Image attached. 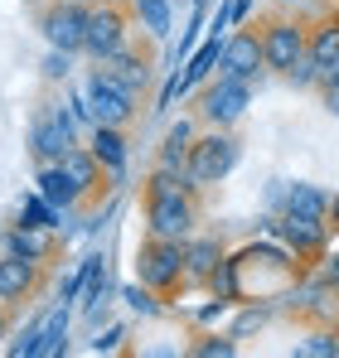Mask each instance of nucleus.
Listing matches in <instances>:
<instances>
[{"label": "nucleus", "instance_id": "1", "mask_svg": "<svg viewBox=\"0 0 339 358\" xmlns=\"http://www.w3.org/2000/svg\"><path fill=\"white\" fill-rule=\"evenodd\" d=\"M233 165H237V141L219 126V131H209V136H194L189 160H184V175H189L194 189H199V184H219V179H228Z\"/></svg>", "mask_w": 339, "mask_h": 358}, {"label": "nucleus", "instance_id": "2", "mask_svg": "<svg viewBox=\"0 0 339 358\" xmlns=\"http://www.w3.org/2000/svg\"><path fill=\"white\" fill-rule=\"evenodd\" d=\"M146 223H151V238H174L184 242L194 228V199L189 189H160V194H146Z\"/></svg>", "mask_w": 339, "mask_h": 358}, {"label": "nucleus", "instance_id": "3", "mask_svg": "<svg viewBox=\"0 0 339 358\" xmlns=\"http://www.w3.org/2000/svg\"><path fill=\"white\" fill-rule=\"evenodd\" d=\"M78 145V131H73V112L63 107H39L34 126H29V150L39 165H58L68 150Z\"/></svg>", "mask_w": 339, "mask_h": 358}, {"label": "nucleus", "instance_id": "4", "mask_svg": "<svg viewBox=\"0 0 339 358\" xmlns=\"http://www.w3.org/2000/svg\"><path fill=\"white\" fill-rule=\"evenodd\" d=\"M131 102H136V97H131L126 87H116L107 73H92L88 87H83V112L92 117V126H97V121H102V126H126L131 112H136Z\"/></svg>", "mask_w": 339, "mask_h": 358}, {"label": "nucleus", "instance_id": "5", "mask_svg": "<svg viewBox=\"0 0 339 358\" xmlns=\"http://www.w3.org/2000/svg\"><path fill=\"white\" fill-rule=\"evenodd\" d=\"M136 266H141V286L170 291V286L184 276V247H179L174 238H151L146 247H141Z\"/></svg>", "mask_w": 339, "mask_h": 358}, {"label": "nucleus", "instance_id": "6", "mask_svg": "<svg viewBox=\"0 0 339 358\" xmlns=\"http://www.w3.org/2000/svg\"><path fill=\"white\" fill-rule=\"evenodd\" d=\"M247 102H252V83H247V78H219V83H209L199 117L209 121V126H223L228 131L233 121L247 112Z\"/></svg>", "mask_w": 339, "mask_h": 358}, {"label": "nucleus", "instance_id": "7", "mask_svg": "<svg viewBox=\"0 0 339 358\" xmlns=\"http://www.w3.org/2000/svg\"><path fill=\"white\" fill-rule=\"evenodd\" d=\"M44 39L49 49H63V54H83V29H88V5L78 0H58L44 10Z\"/></svg>", "mask_w": 339, "mask_h": 358}, {"label": "nucleus", "instance_id": "8", "mask_svg": "<svg viewBox=\"0 0 339 358\" xmlns=\"http://www.w3.org/2000/svg\"><path fill=\"white\" fill-rule=\"evenodd\" d=\"M116 49H126V20L121 10L102 5V10H88V29H83V54L88 59H112Z\"/></svg>", "mask_w": 339, "mask_h": 358}, {"label": "nucleus", "instance_id": "9", "mask_svg": "<svg viewBox=\"0 0 339 358\" xmlns=\"http://www.w3.org/2000/svg\"><path fill=\"white\" fill-rule=\"evenodd\" d=\"M300 59H305V29H300V24H291V20L267 24V34H262V68L291 73Z\"/></svg>", "mask_w": 339, "mask_h": 358}, {"label": "nucleus", "instance_id": "10", "mask_svg": "<svg viewBox=\"0 0 339 358\" xmlns=\"http://www.w3.org/2000/svg\"><path fill=\"white\" fill-rule=\"evenodd\" d=\"M219 68H223V78H257V68H262V39L252 34V29H237V34H228L223 49H219Z\"/></svg>", "mask_w": 339, "mask_h": 358}, {"label": "nucleus", "instance_id": "11", "mask_svg": "<svg viewBox=\"0 0 339 358\" xmlns=\"http://www.w3.org/2000/svg\"><path fill=\"white\" fill-rule=\"evenodd\" d=\"M325 228H330V223H320V218H296V213H282V218H277V233L286 238V247H291L296 257L320 252V247H325Z\"/></svg>", "mask_w": 339, "mask_h": 358}, {"label": "nucleus", "instance_id": "12", "mask_svg": "<svg viewBox=\"0 0 339 358\" xmlns=\"http://www.w3.org/2000/svg\"><path fill=\"white\" fill-rule=\"evenodd\" d=\"M39 286V262H25V257H0V305L5 300H25Z\"/></svg>", "mask_w": 339, "mask_h": 358}, {"label": "nucleus", "instance_id": "13", "mask_svg": "<svg viewBox=\"0 0 339 358\" xmlns=\"http://www.w3.org/2000/svg\"><path fill=\"white\" fill-rule=\"evenodd\" d=\"M97 73H107L116 87H126V92L136 97V92L146 87V73H151V68H146V59H141V54H131V49H116L112 59L97 63Z\"/></svg>", "mask_w": 339, "mask_h": 358}, {"label": "nucleus", "instance_id": "14", "mask_svg": "<svg viewBox=\"0 0 339 358\" xmlns=\"http://www.w3.org/2000/svg\"><path fill=\"white\" fill-rule=\"evenodd\" d=\"M92 155H97V165L112 179L126 175V136H121V126H102V121H97V131H92Z\"/></svg>", "mask_w": 339, "mask_h": 358}, {"label": "nucleus", "instance_id": "15", "mask_svg": "<svg viewBox=\"0 0 339 358\" xmlns=\"http://www.w3.org/2000/svg\"><path fill=\"white\" fill-rule=\"evenodd\" d=\"M305 59L320 68V78H335L339 73V24H320L305 39Z\"/></svg>", "mask_w": 339, "mask_h": 358}, {"label": "nucleus", "instance_id": "16", "mask_svg": "<svg viewBox=\"0 0 339 358\" xmlns=\"http://www.w3.org/2000/svg\"><path fill=\"white\" fill-rule=\"evenodd\" d=\"M58 170L68 175V184H73L78 194H92V189H97V175H102L97 155H92V150H78V145H73V150L58 160Z\"/></svg>", "mask_w": 339, "mask_h": 358}, {"label": "nucleus", "instance_id": "17", "mask_svg": "<svg viewBox=\"0 0 339 358\" xmlns=\"http://www.w3.org/2000/svg\"><path fill=\"white\" fill-rule=\"evenodd\" d=\"M49 247H54V242H49V228H25V223H20V228L5 233V252H10V257H25V262H44Z\"/></svg>", "mask_w": 339, "mask_h": 358}, {"label": "nucleus", "instance_id": "18", "mask_svg": "<svg viewBox=\"0 0 339 358\" xmlns=\"http://www.w3.org/2000/svg\"><path fill=\"white\" fill-rule=\"evenodd\" d=\"M68 349V305H58L54 315L39 324V334H34V358H54Z\"/></svg>", "mask_w": 339, "mask_h": 358}, {"label": "nucleus", "instance_id": "19", "mask_svg": "<svg viewBox=\"0 0 339 358\" xmlns=\"http://www.w3.org/2000/svg\"><path fill=\"white\" fill-rule=\"evenodd\" d=\"M325 208H330V199H325L315 184H291L286 213H296V218H320V223H325Z\"/></svg>", "mask_w": 339, "mask_h": 358}, {"label": "nucleus", "instance_id": "20", "mask_svg": "<svg viewBox=\"0 0 339 358\" xmlns=\"http://www.w3.org/2000/svg\"><path fill=\"white\" fill-rule=\"evenodd\" d=\"M39 199H49L54 208H73L83 194L68 184V175H63L58 165H44V170H39Z\"/></svg>", "mask_w": 339, "mask_h": 358}, {"label": "nucleus", "instance_id": "21", "mask_svg": "<svg viewBox=\"0 0 339 358\" xmlns=\"http://www.w3.org/2000/svg\"><path fill=\"white\" fill-rule=\"evenodd\" d=\"M83 286H88L83 310L97 320V310L107 305V262H102V257H88V262H83Z\"/></svg>", "mask_w": 339, "mask_h": 358}, {"label": "nucleus", "instance_id": "22", "mask_svg": "<svg viewBox=\"0 0 339 358\" xmlns=\"http://www.w3.org/2000/svg\"><path fill=\"white\" fill-rule=\"evenodd\" d=\"M219 262H223L219 242H194V247H184V276H194V281H209V276L219 271Z\"/></svg>", "mask_w": 339, "mask_h": 358}, {"label": "nucleus", "instance_id": "23", "mask_svg": "<svg viewBox=\"0 0 339 358\" xmlns=\"http://www.w3.org/2000/svg\"><path fill=\"white\" fill-rule=\"evenodd\" d=\"M189 145H194V121H179V126H170L165 145H160V165H165V170H184V160H189Z\"/></svg>", "mask_w": 339, "mask_h": 358}, {"label": "nucleus", "instance_id": "24", "mask_svg": "<svg viewBox=\"0 0 339 358\" xmlns=\"http://www.w3.org/2000/svg\"><path fill=\"white\" fill-rule=\"evenodd\" d=\"M136 15H141V24H146L151 39H165L170 34V5L165 0H136Z\"/></svg>", "mask_w": 339, "mask_h": 358}, {"label": "nucleus", "instance_id": "25", "mask_svg": "<svg viewBox=\"0 0 339 358\" xmlns=\"http://www.w3.org/2000/svg\"><path fill=\"white\" fill-rule=\"evenodd\" d=\"M20 223L25 228H58V213H54V203L49 199H25V208H20Z\"/></svg>", "mask_w": 339, "mask_h": 358}, {"label": "nucleus", "instance_id": "26", "mask_svg": "<svg viewBox=\"0 0 339 358\" xmlns=\"http://www.w3.org/2000/svg\"><path fill=\"white\" fill-rule=\"evenodd\" d=\"M121 300H126L136 315H155V296H151V286H126Z\"/></svg>", "mask_w": 339, "mask_h": 358}, {"label": "nucleus", "instance_id": "27", "mask_svg": "<svg viewBox=\"0 0 339 358\" xmlns=\"http://www.w3.org/2000/svg\"><path fill=\"white\" fill-rule=\"evenodd\" d=\"M300 354H339V339L335 334H310V339L300 344Z\"/></svg>", "mask_w": 339, "mask_h": 358}, {"label": "nucleus", "instance_id": "28", "mask_svg": "<svg viewBox=\"0 0 339 358\" xmlns=\"http://www.w3.org/2000/svg\"><path fill=\"white\" fill-rule=\"evenodd\" d=\"M68 59H73V54H63V49H54V54L44 59V78H49V83H58V78H68Z\"/></svg>", "mask_w": 339, "mask_h": 358}, {"label": "nucleus", "instance_id": "29", "mask_svg": "<svg viewBox=\"0 0 339 358\" xmlns=\"http://www.w3.org/2000/svg\"><path fill=\"white\" fill-rule=\"evenodd\" d=\"M194 354L199 358H228V354H237V344H233V339H209V344H199Z\"/></svg>", "mask_w": 339, "mask_h": 358}, {"label": "nucleus", "instance_id": "30", "mask_svg": "<svg viewBox=\"0 0 339 358\" xmlns=\"http://www.w3.org/2000/svg\"><path fill=\"white\" fill-rule=\"evenodd\" d=\"M116 344H121V324H112L107 334H97V339H92V354H102V349H116Z\"/></svg>", "mask_w": 339, "mask_h": 358}, {"label": "nucleus", "instance_id": "31", "mask_svg": "<svg viewBox=\"0 0 339 358\" xmlns=\"http://www.w3.org/2000/svg\"><path fill=\"white\" fill-rule=\"evenodd\" d=\"M325 218H335V228H339V194L330 199V208H325Z\"/></svg>", "mask_w": 339, "mask_h": 358}, {"label": "nucleus", "instance_id": "32", "mask_svg": "<svg viewBox=\"0 0 339 358\" xmlns=\"http://www.w3.org/2000/svg\"><path fill=\"white\" fill-rule=\"evenodd\" d=\"M0 339H5V310H0Z\"/></svg>", "mask_w": 339, "mask_h": 358}, {"label": "nucleus", "instance_id": "33", "mask_svg": "<svg viewBox=\"0 0 339 358\" xmlns=\"http://www.w3.org/2000/svg\"><path fill=\"white\" fill-rule=\"evenodd\" d=\"M335 300H339V296H335Z\"/></svg>", "mask_w": 339, "mask_h": 358}]
</instances>
